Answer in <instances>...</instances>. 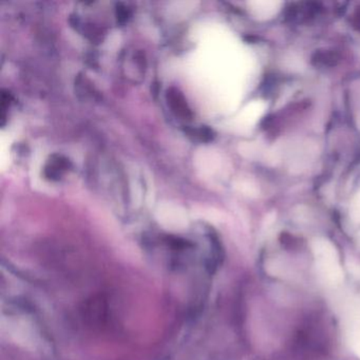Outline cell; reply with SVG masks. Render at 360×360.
<instances>
[{
    "mask_svg": "<svg viewBox=\"0 0 360 360\" xmlns=\"http://www.w3.org/2000/svg\"><path fill=\"white\" fill-rule=\"evenodd\" d=\"M70 168L71 163L68 158L62 154H53L44 166V174L48 180L58 181Z\"/></svg>",
    "mask_w": 360,
    "mask_h": 360,
    "instance_id": "obj_4",
    "label": "cell"
},
{
    "mask_svg": "<svg viewBox=\"0 0 360 360\" xmlns=\"http://www.w3.org/2000/svg\"><path fill=\"white\" fill-rule=\"evenodd\" d=\"M187 133L193 138L195 141L198 142H209L213 140V130L209 128L205 127V126H201L198 128H190L187 129Z\"/></svg>",
    "mask_w": 360,
    "mask_h": 360,
    "instance_id": "obj_5",
    "label": "cell"
},
{
    "mask_svg": "<svg viewBox=\"0 0 360 360\" xmlns=\"http://www.w3.org/2000/svg\"><path fill=\"white\" fill-rule=\"evenodd\" d=\"M168 107L172 109V113L181 120H191L193 113L187 104L184 95L179 89L172 87L166 93Z\"/></svg>",
    "mask_w": 360,
    "mask_h": 360,
    "instance_id": "obj_3",
    "label": "cell"
},
{
    "mask_svg": "<svg viewBox=\"0 0 360 360\" xmlns=\"http://www.w3.org/2000/svg\"><path fill=\"white\" fill-rule=\"evenodd\" d=\"M129 15L130 12L128 8H126L125 6L123 5L117 6V20H119L120 22H125L126 20L128 19V17H129Z\"/></svg>",
    "mask_w": 360,
    "mask_h": 360,
    "instance_id": "obj_6",
    "label": "cell"
},
{
    "mask_svg": "<svg viewBox=\"0 0 360 360\" xmlns=\"http://www.w3.org/2000/svg\"><path fill=\"white\" fill-rule=\"evenodd\" d=\"M317 270L327 284H338L343 281V272L336 248L327 240H317L313 246Z\"/></svg>",
    "mask_w": 360,
    "mask_h": 360,
    "instance_id": "obj_1",
    "label": "cell"
},
{
    "mask_svg": "<svg viewBox=\"0 0 360 360\" xmlns=\"http://www.w3.org/2000/svg\"><path fill=\"white\" fill-rule=\"evenodd\" d=\"M347 335L350 347L360 357V306L351 303L347 311Z\"/></svg>",
    "mask_w": 360,
    "mask_h": 360,
    "instance_id": "obj_2",
    "label": "cell"
}]
</instances>
